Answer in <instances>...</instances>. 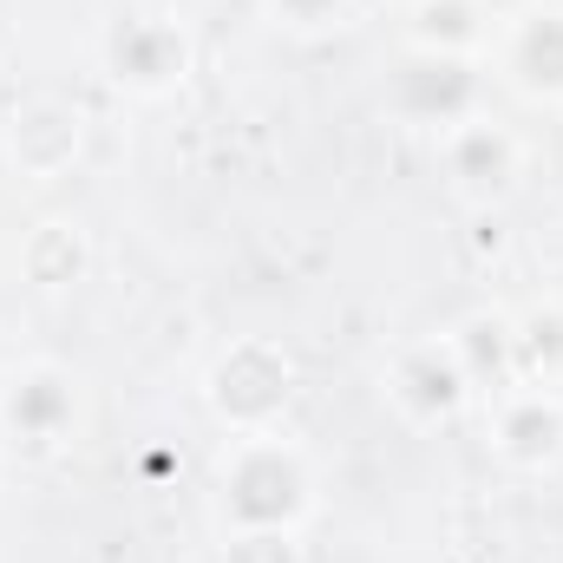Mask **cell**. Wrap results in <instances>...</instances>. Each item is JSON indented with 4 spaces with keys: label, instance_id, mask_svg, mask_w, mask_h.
Masks as SVG:
<instances>
[{
    "label": "cell",
    "instance_id": "1",
    "mask_svg": "<svg viewBox=\"0 0 563 563\" xmlns=\"http://www.w3.org/2000/svg\"><path fill=\"white\" fill-rule=\"evenodd\" d=\"M217 511L230 531H301L314 511V472L282 432H230L217 465Z\"/></svg>",
    "mask_w": 563,
    "mask_h": 563
},
{
    "label": "cell",
    "instance_id": "2",
    "mask_svg": "<svg viewBox=\"0 0 563 563\" xmlns=\"http://www.w3.org/2000/svg\"><path fill=\"white\" fill-rule=\"evenodd\" d=\"M203 400H210V413L230 432H276V420L295 400V361H288V347L263 341V334L230 341L210 361V374H203Z\"/></svg>",
    "mask_w": 563,
    "mask_h": 563
},
{
    "label": "cell",
    "instance_id": "3",
    "mask_svg": "<svg viewBox=\"0 0 563 563\" xmlns=\"http://www.w3.org/2000/svg\"><path fill=\"white\" fill-rule=\"evenodd\" d=\"M387 112L413 132H452L465 119H478V99H485V73L478 59H452V53H413L387 73Z\"/></svg>",
    "mask_w": 563,
    "mask_h": 563
},
{
    "label": "cell",
    "instance_id": "4",
    "mask_svg": "<svg viewBox=\"0 0 563 563\" xmlns=\"http://www.w3.org/2000/svg\"><path fill=\"white\" fill-rule=\"evenodd\" d=\"M99 59H106V73H112V86H125V92H139V99H164V92H177V86L190 79L197 46H190V33H184L177 20H164V13H125V20L106 26Z\"/></svg>",
    "mask_w": 563,
    "mask_h": 563
},
{
    "label": "cell",
    "instance_id": "5",
    "mask_svg": "<svg viewBox=\"0 0 563 563\" xmlns=\"http://www.w3.org/2000/svg\"><path fill=\"white\" fill-rule=\"evenodd\" d=\"M439 164H445V184H452V197L459 203H472V210H492V203H505L511 190H518V177H525V144L511 139L498 119H465V125H452L445 139H439Z\"/></svg>",
    "mask_w": 563,
    "mask_h": 563
},
{
    "label": "cell",
    "instance_id": "6",
    "mask_svg": "<svg viewBox=\"0 0 563 563\" xmlns=\"http://www.w3.org/2000/svg\"><path fill=\"white\" fill-rule=\"evenodd\" d=\"M387 400L407 426H445L465 413L472 400V380L452 354V341H413L407 354H394L387 367Z\"/></svg>",
    "mask_w": 563,
    "mask_h": 563
},
{
    "label": "cell",
    "instance_id": "7",
    "mask_svg": "<svg viewBox=\"0 0 563 563\" xmlns=\"http://www.w3.org/2000/svg\"><path fill=\"white\" fill-rule=\"evenodd\" d=\"M0 426L26 445H59L79 426V380L59 361H26L0 387Z\"/></svg>",
    "mask_w": 563,
    "mask_h": 563
},
{
    "label": "cell",
    "instance_id": "8",
    "mask_svg": "<svg viewBox=\"0 0 563 563\" xmlns=\"http://www.w3.org/2000/svg\"><path fill=\"white\" fill-rule=\"evenodd\" d=\"M498 73L511 92L563 106V7H525L498 33Z\"/></svg>",
    "mask_w": 563,
    "mask_h": 563
},
{
    "label": "cell",
    "instance_id": "9",
    "mask_svg": "<svg viewBox=\"0 0 563 563\" xmlns=\"http://www.w3.org/2000/svg\"><path fill=\"white\" fill-rule=\"evenodd\" d=\"M492 452L518 472H551L563 459V394L511 387L492 407Z\"/></svg>",
    "mask_w": 563,
    "mask_h": 563
},
{
    "label": "cell",
    "instance_id": "10",
    "mask_svg": "<svg viewBox=\"0 0 563 563\" xmlns=\"http://www.w3.org/2000/svg\"><path fill=\"white\" fill-rule=\"evenodd\" d=\"M79 144H86V119H79L66 99H26V106L13 112V125H7V157H13L26 177H59V170H73Z\"/></svg>",
    "mask_w": 563,
    "mask_h": 563
},
{
    "label": "cell",
    "instance_id": "11",
    "mask_svg": "<svg viewBox=\"0 0 563 563\" xmlns=\"http://www.w3.org/2000/svg\"><path fill=\"white\" fill-rule=\"evenodd\" d=\"M452 354H459V367H465V380H472V394H511L518 387V328H511V314H465L452 334Z\"/></svg>",
    "mask_w": 563,
    "mask_h": 563
},
{
    "label": "cell",
    "instance_id": "12",
    "mask_svg": "<svg viewBox=\"0 0 563 563\" xmlns=\"http://www.w3.org/2000/svg\"><path fill=\"white\" fill-rule=\"evenodd\" d=\"M485 40H492V20H485L478 0H420V7H407V46L413 53L478 59Z\"/></svg>",
    "mask_w": 563,
    "mask_h": 563
},
{
    "label": "cell",
    "instance_id": "13",
    "mask_svg": "<svg viewBox=\"0 0 563 563\" xmlns=\"http://www.w3.org/2000/svg\"><path fill=\"white\" fill-rule=\"evenodd\" d=\"M86 263H92L86 230H79V223H66V217L33 223V230H26V243H20V269H26L33 288H73V282L86 276Z\"/></svg>",
    "mask_w": 563,
    "mask_h": 563
},
{
    "label": "cell",
    "instance_id": "14",
    "mask_svg": "<svg viewBox=\"0 0 563 563\" xmlns=\"http://www.w3.org/2000/svg\"><path fill=\"white\" fill-rule=\"evenodd\" d=\"M511 328H518V380H525V387H551L563 374V301L531 308V314L511 321Z\"/></svg>",
    "mask_w": 563,
    "mask_h": 563
},
{
    "label": "cell",
    "instance_id": "15",
    "mask_svg": "<svg viewBox=\"0 0 563 563\" xmlns=\"http://www.w3.org/2000/svg\"><path fill=\"white\" fill-rule=\"evenodd\" d=\"M263 7L288 33H328V26H341L354 13V0H263Z\"/></svg>",
    "mask_w": 563,
    "mask_h": 563
},
{
    "label": "cell",
    "instance_id": "16",
    "mask_svg": "<svg viewBox=\"0 0 563 563\" xmlns=\"http://www.w3.org/2000/svg\"><path fill=\"white\" fill-rule=\"evenodd\" d=\"M223 563H301L295 531H230Z\"/></svg>",
    "mask_w": 563,
    "mask_h": 563
},
{
    "label": "cell",
    "instance_id": "17",
    "mask_svg": "<svg viewBox=\"0 0 563 563\" xmlns=\"http://www.w3.org/2000/svg\"><path fill=\"white\" fill-rule=\"evenodd\" d=\"M400 7H420V0H400Z\"/></svg>",
    "mask_w": 563,
    "mask_h": 563
},
{
    "label": "cell",
    "instance_id": "18",
    "mask_svg": "<svg viewBox=\"0 0 563 563\" xmlns=\"http://www.w3.org/2000/svg\"><path fill=\"white\" fill-rule=\"evenodd\" d=\"M558 301H563V282H558Z\"/></svg>",
    "mask_w": 563,
    "mask_h": 563
}]
</instances>
